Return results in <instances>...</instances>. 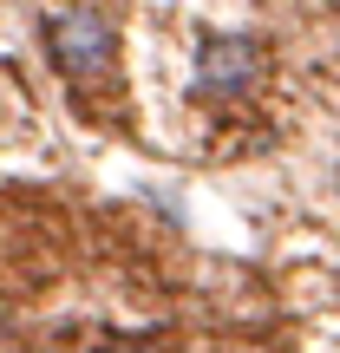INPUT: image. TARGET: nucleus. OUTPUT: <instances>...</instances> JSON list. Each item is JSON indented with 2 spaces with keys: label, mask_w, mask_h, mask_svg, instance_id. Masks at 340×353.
<instances>
[{
  "label": "nucleus",
  "mask_w": 340,
  "mask_h": 353,
  "mask_svg": "<svg viewBox=\"0 0 340 353\" xmlns=\"http://www.w3.org/2000/svg\"><path fill=\"white\" fill-rule=\"evenodd\" d=\"M46 52H52V65H59L72 85H92V79H112L118 39L92 7H66V13L46 20Z\"/></svg>",
  "instance_id": "obj_1"
},
{
  "label": "nucleus",
  "mask_w": 340,
  "mask_h": 353,
  "mask_svg": "<svg viewBox=\"0 0 340 353\" xmlns=\"http://www.w3.org/2000/svg\"><path fill=\"white\" fill-rule=\"evenodd\" d=\"M262 79V46L255 39H236V33H210L197 52V92L210 99H236Z\"/></svg>",
  "instance_id": "obj_2"
}]
</instances>
